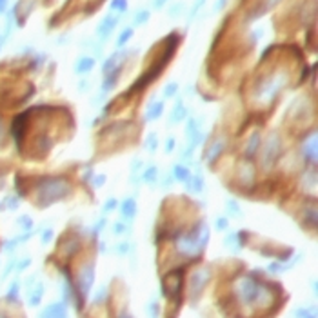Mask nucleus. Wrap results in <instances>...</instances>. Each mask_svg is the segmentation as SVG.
<instances>
[{"label": "nucleus", "mask_w": 318, "mask_h": 318, "mask_svg": "<svg viewBox=\"0 0 318 318\" xmlns=\"http://www.w3.org/2000/svg\"><path fill=\"white\" fill-rule=\"evenodd\" d=\"M236 293H238L240 300L244 302L246 306L253 304V306H265L271 304L273 295L265 289L264 285L258 284L253 277H244L236 282Z\"/></svg>", "instance_id": "1"}, {"label": "nucleus", "mask_w": 318, "mask_h": 318, "mask_svg": "<svg viewBox=\"0 0 318 318\" xmlns=\"http://www.w3.org/2000/svg\"><path fill=\"white\" fill-rule=\"evenodd\" d=\"M69 193V184L64 178H45L44 186L38 187V202L42 206H50L58 199H64Z\"/></svg>", "instance_id": "2"}, {"label": "nucleus", "mask_w": 318, "mask_h": 318, "mask_svg": "<svg viewBox=\"0 0 318 318\" xmlns=\"http://www.w3.org/2000/svg\"><path fill=\"white\" fill-rule=\"evenodd\" d=\"M207 226L200 224L193 233H187L178 240V251L184 253V255H194V253H200L204 249L207 242Z\"/></svg>", "instance_id": "3"}, {"label": "nucleus", "mask_w": 318, "mask_h": 318, "mask_svg": "<svg viewBox=\"0 0 318 318\" xmlns=\"http://www.w3.org/2000/svg\"><path fill=\"white\" fill-rule=\"evenodd\" d=\"M180 285H182V269L178 271H171L169 275H165L162 278V289H164L165 297H177L178 291H180Z\"/></svg>", "instance_id": "4"}, {"label": "nucleus", "mask_w": 318, "mask_h": 318, "mask_svg": "<svg viewBox=\"0 0 318 318\" xmlns=\"http://www.w3.org/2000/svg\"><path fill=\"white\" fill-rule=\"evenodd\" d=\"M278 151H280V145H278V140L277 136L273 135L271 138H269V142L264 145V155H262V165H265V167H269V165L275 162V158H277Z\"/></svg>", "instance_id": "5"}, {"label": "nucleus", "mask_w": 318, "mask_h": 318, "mask_svg": "<svg viewBox=\"0 0 318 318\" xmlns=\"http://www.w3.org/2000/svg\"><path fill=\"white\" fill-rule=\"evenodd\" d=\"M207 280H209V271H207V269H200V271H197L193 277H191L189 291L193 295H200L204 289V285L207 284Z\"/></svg>", "instance_id": "6"}, {"label": "nucleus", "mask_w": 318, "mask_h": 318, "mask_svg": "<svg viewBox=\"0 0 318 318\" xmlns=\"http://www.w3.org/2000/svg\"><path fill=\"white\" fill-rule=\"evenodd\" d=\"M93 271H95V265L86 264L79 275V285H80V289H82L84 295H87V291H89L91 285H93Z\"/></svg>", "instance_id": "7"}, {"label": "nucleus", "mask_w": 318, "mask_h": 318, "mask_svg": "<svg viewBox=\"0 0 318 318\" xmlns=\"http://www.w3.org/2000/svg\"><path fill=\"white\" fill-rule=\"evenodd\" d=\"M38 318H67V309L64 304H51L42 311Z\"/></svg>", "instance_id": "8"}, {"label": "nucleus", "mask_w": 318, "mask_h": 318, "mask_svg": "<svg viewBox=\"0 0 318 318\" xmlns=\"http://www.w3.org/2000/svg\"><path fill=\"white\" fill-rule=\"evenodd\" d=\"M42 295H44V285L37 284V287H33V289L29 291V304L31 306H38L42 300Z\"/></svg>", "instance_id": "9"}, {"label": "nucleus", "mask_w": 318, "mask_h": 318, "mask_svg": "<svg viewBox=\"0 0 318 318\" xmlns=\"http://www.w3.org/2000/svg\"><path fill=\"white\" fill-rule=\"evenodd\" d=\"M122 215H124L126 218H131V216L135 215V202H133V200H128V202L122 206Z\"/></svg>", "instance_id": "10"}, {"label": "nucleus", "mask_w": 318, "mask_h": 318, "mask_svg": "<svg viewBox=\"0 0 318 318\" xmlns=\"http://www.w3.org/2000/svg\"><path fill=\"white\" fill-rule=\"evenodd\" d=\"M297 316H300V318H316V314H314V311L298 309V311H297Z\"/></svg>", "instance_id": "11"}, {"label": "nucleus", "mask_w": 318, "mask_h": 318, "mask_svg": "<svg viewBox=\"0 0 318 318\" xmlns=\"http://www.w3.org/2000/svg\"><path fill=\"white\" fill-rule=\"evenodd\" d=\"M17 295H18V284L15 282V284L11 285L9 293H8V300H15V298H17Z\"/></svg>", "instance_id": "12"}, {"label": "nucleus", "mask_w": 318, "mask_h": 318, "mask_svg": "<svg viewBox=\"0 0 318 318\" xmlns=\"http://www.w3.org/2000/svg\"><path fill=\"white\" fill-rule=\"evenodd\" d=\"M218 151H222V142H216L215 148H213V151H211V153H209V158H215Z\"/></svg>", "instance_id": "13"}, {"label": "nucleus", "mask_w": 318, "mask_h": 318, "mask_svg": "<svg viewBox=\"0 0 318 318\" xmlns=\"http://www.w3.org/2000/svg\"><path fill=\"white\" fill-rule=\"evenodd\" d=\"M6 138V131H4V124H2V120H0V144L4 142Z\"/></svg>", "instance_id": "14"}, {"label": "nucleus", "mask_w": 318, "mask_h": 318, "mask_svg": "<svg viewBox=\"0 0 318 318\" xmlns=\"http://www.w3.org/2000/svg\"><path fill=\"white\" fill-rule=\"evenodd\" d=\"M50 238H51V231H45L44 236H42V240H44V242H47Z\"/></svg>", "instance_id": "15"}, {"label": "nucleus", "mask_w": 318, "mask_h": 318, "mask_svg": "<svg viewBox=\"0 0 318 318\" xmlns=\"http://www.w3.org/2000/svg\"><path fill=\"white\" fill-rule=\"evenodd\" d=\"M155 173H157L155 169H149V177H145V178H149V180H155Z\"/></svg>", "instance_id": "16"}, {"label": "nucleus", "mask_w": 318, "mask_h": 318, "mask_svg": "<svg viewBox=\"0 0 318 318\" xmlns=\"http://www.w3.org/2000/svg\"><path fill=\"white\" fill-rule=\"evenodd\" d=\"M216 226L222 227V229H224V227H226V220H218V224H216Z\"/></svg>", "instance_id": "17"}, {"label": "nucleus", "mask_w": 318, "mask_h": 318, "mask_svg": "<svg viewBox=\"0 0 318 318\" xmlns=\"http://www.w3.org/2000/svg\"><path fill=\"white\" fill-rule=\"evenodd\" d=\"M116 318H133V316H129L128 313H122V314H118V316H116Z\"/></svg>", "instance_id": "18"}, {"label": "nucleus", "mask_w": 318, "mask_h": 318, "mask_svg": "<svg viewBox=\"0 0 318 318\" xmlns=\"http://www.w3.org/2000/svg\"><path fill=\"white\" fill-rule=\"evenodd\" d=\"M4 6H6V0H0V11L4 9Z\"/></svg>", "instance_id": "19"}, {"label": "nucleus", "mask_w": 318, "mask_h": 318, "mask_svg": "<svg viewBox=\"0 0 318 318\" xmlns=\"http://www.w3.org/2000/svg\"><path fill=\"white\" fill-rule=\"evenodd\" d=\"M0 318H9V316L6 313H0Z\"/></svg>", "instance_id": "20"}]
</instances>
